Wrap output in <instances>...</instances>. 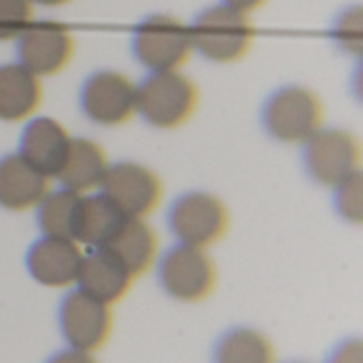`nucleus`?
I'll return each instance as SVG.
<instances>
[{"mask_svg":"<svg viewBox=\"0 0 363 363\" xmlns=\"http://www.w3.org/2000/svg\"><path fill=\"white\" fill-rule=\"evenodd\" d=\"M157 281L170 298L196 304L213 296L217 287V264L206 249L177 242L160 257Z\"/></svg>","mask_w":363,"mask_h":363,"instance_id":"nucleus-8","label":"nucleus"},{"mask_svg":"<svg viewBox=\"0 0 363 363\" xmlns=\"http://www.w3.org/2000/svg\"><path fill=\"white\" fill-rule=\"evenodd\" d=\"M17 62L36 77H55L68 68L77 53L70 28L53 19H34L17 38Z\"/></svg>","mask_w":363,"mask_h":363,"instance_id":"nucleus-10","label":"nucleus"},{"mask_svg":"<svg viewBox=\"0 0 363 363\" xmlns=\"http://www.w3.org/2000/svg\"><path fill=\"white\" fill-rule=\"evenodd\" d=\"M34 6H47V9H55V6H66L74 0H32Z\"/></svg>","mask_w":363,"mask_h":363,"instance_id":"nucleus-28","label":"nucleus"},{"mask_svg":"<svg viewBox=\"0 0 363 363\" xmlns=\"http://www.w3.org/2000/svg\"><path fill=\"white\" fill-rule=\"evenodd\" d=\"M32 0H0V40H15L36 17Z\"/></svg>","mask_w":363,"mask_h":363,"instance_id":"nucleus-24","label":"nucleus"},{"mask_svg":"<svg viewBox=\"0 0 363 363\" xmlns=\"http://www.w3.org/2000/svg\"><path fill=\"white\" fill-rule=\"evenodd\" d=\"M85 251L70 238L40 236L26 255L30 277L49 289H68L77 285Z\"/></svg>","mask_w":363,"mask_h":363,"instance_id":"nucleus-12","label":"nucleus"},{"mask_svg":"<svg viewBox=\"0 0 363 363\" xmlns=\"http://www.w3.org/2000/svg\"><path fill=\"white\" fill-rule=\"evenodd\" d=\"M136 96V115L157 130L187 125L200 106V87L183 70L149 72L138 83Z\"/></svg>","mask_w":363,"mask_h":363,"instance_id":"nucleus-2","label":"nucleus"},{"mask_svg":"<svg viewBox=\"0 0 363 363\" xmlns=\"http://www.w3.org/2000/svg\"><path fill=\"white\" fill-rule=\"evenodd\" d=\"M325 363H363V342L359 338H349L340 342Z\"/></svg>","mask_w":363,"mask_h":363,"instance_id":"nucleus-25","label":"nucleus"},{"mask_svg":"<svg viewBox=\"0 0 363 363\" xmlns=\"http://www.w3.org/2000/svg\"><path fill=\"white\" fill-rule=\"evenodd\" d=\"M262 125L277 143L304 145L325 125V104L313 87L283 85L266 98Z\"/></svg>","mask_w":363,"mask_h":363,"instance_id":"nucleus-3","label":"nucleus"},{"mask_svg":"<svg viewBox=\"0 0 363 363\" xmlns=\"http://www.w3.org/2000/svg\"><path fill=\"white\" fill-rule=\"evenodd\" d=\"M81 196L83 194H74L66 187H57V189L47 191V196L34 208L43 236L70 238L72 240V225H74V215H77V206H79Z\"/></svg>","mask_w":363,"mask_h":363,"instance_id":"nucleus-21","label":"nucleus"},{"mask_svg":"<svg viewBox=\"0 0 363 363\" xmlns=\"http://www.w3.org/2000/svg\"><path fill=\"white\" fill-rule=\"evenodd\" d=\"M294 363H304V362H294Z\"/></svg>","mask_w":363,"mask_h":363,"instance_id":"nucleus-29","label":"nucleus"},{"mask_svg":"<svg viewBox=\"0 0 363 363\" xmlns=\"http://www.w3.org/2000/svg\"><path fill=\"white\" fill-rule=\"evenodd\" d=\"M51 189V179L19 153L0 157V206L11 213L34 211Z\"/></svg>","mask_w":363,"mask_h":363,"instance_id":"nucleus-14","label":"nucleus"},{"mask_svg":"<svg viewBox=\"0 0 363 363\" xmlns=\"http://www.w3.org/2000/svg\"><path fill=\"white\" fill-rule=\"evenodd\" d=\"M213 359L215 363H277V351L259 330L234 328L217 340Z\"/></svg>","mask_w":363,"mask_h":363,"instance_id":"nucleus-20","label":"nucleus"},{"mask_svg":"<svg viewBox=\"0 0 363 363\" xmlns=\"http://www.w3.org/2000/svg\"><path fill=\"white\" fill-rule=\"evenodd\" d=\"M334 189V204L338 215L353 223V225H362L363 221V170L355 172L353 177L345 179L342 183H338Z\"/></svg>","mask_w":363,"mask_h":363,"instance_id":"nucleus-23","label":"nucleus"},{"mask_svg":"<svg viewBox=\"0 0 363 363\" xmlns=\"http://www.w3.org/2000/svg\"><path fill=\"white\" fill-rule=\"evenodd\" d=\"M330 36L334 45L351 55V57H362L363 53V6L362 4H351L345 6L332 21Z\"/></svg>","mask_w":363,"mask_h":363,"instance_id":"nucleus-22","label":"nucleus"},{"mask_svg":"<svg viewBox=\"0 0 363 363\" xmlns=\"http://www.w3.org/2000/svg\"><path fill=\"white\" fill-rule=\"evenodd\" d=\"M72 136L66 125L53 117H32L19 136L17 153L36 170L55 179L70 149Z\"/></svg>","mask_w":363,"mask_h":363,"instance_id":"nucleus-13","label":"nucleus"},{"mask_svg":"<svg viewBox=\"0 0 363 363\" xmlns=\"http://www.w3.org/2000/svg\"><path fill=\"white\" fill-rule=\"evenodd\" d=\"M189 34L194 53L215 64H236L249 55L257 32L251 15L219 2L194 17Z\"/></svg>","mask_w":363,"mask_h":363,"instance_id":"nucleus-1","label":"nucleus"},{"mask_svg":"<svg viewBox=\"0 0 363 363\" xmlns=\"http://www.w3.org/2000/svg\"><path fill=\"white\" fill-rule=\"evenodd\" d=\"M108 166L111 160L102 145L85 136H72L68 155L55 179L60 181V187L74 194H94L100 189Z\"/></svg>","mask_w":363,"mask_h":363,"instance_id":"nucleus-18","label":"nucleus"},{"mask_svg":"<svg viewBox=\"0 0 363 363\" xmlns=\"http://www.w3.org/2000/svg\"><path fill=\"white\" fill-rule=\"evenodd\" d=\"M123 219L125 217L100 191L83 194L74 215L72 240L83 249H100L108 242Z\"/></svg>","mask_w":363,"mask_h":363,"instance_id":"nucleus-19","label":"nucleus"},{"mask_svg":"<svg viewBox=\"0 0 363 363\" xmlns=\"http://www.w3.org/2000/svg\"><path fill=\"white\" fill-rule=\"evenodd\" d=\"M302 147L306 174L323 187H336L355 172H362V143L347 128L323 125Z\"/></svg>","mask_w":363,"mask_h":363,"instance_id":"nucleus-6","label":"nucleus"},{"mask_svg":"<svg viewBox=\"0 0 363 363\" xmlns=\"http://www.w3.org/2000/svg\"><path fill=\"white\" fill-rule=\"evenodd\" d=\"M45 98L43 79L19 62L0 64V121L19 123L36 115Z\"/></svg>","mask_w":363,"mask_h":363,"instance_id":"nucleus-17","label":"nucleus"},{"mask_svg":"<svg viewBox=\"0 0 363 363\" xmlns=\"http://www.w3.org/2000/svg\"><path fill=\"white\" fill-rule=\"evenodd\" d=\"M232 225L228 204L202 189L181 194L168 211V228L179 245L208 249L221 242Z\"/></svg>","mask_w":363,"mask_h":363,"instance_id":"nucleus-5","label":"nucleus"},{"mask_svg":"<svg viewBox=\"0 0 363 363\" xmlns=\"http://www.w3.org/2000/svg\"><path fill=\"white\" fill-rule=\"evenodd\" d=\"M47 363H98V359L94 357V353H85L68 347L66 351H60L53 357H49Z\"/></svg>","mask_w":363,"mask_h":363,"instance_id":"nucleus-26","label":"nucleus"},{"mask_svg":"<svg viewBox=\"0 0 363 363\" xmlns=\"http://www.w3.org/2000/svg\"><path fill=\"white\" fill-rule=\"evenodd\" d=\"M132 51L149 72L181 70L194 55L189 23L170 13L147 15L134 28Z\"/></svg>","mask_w":363,"mask_h":363,"instance_id":"nucleus-4","label":"nucleus"},{"mask_svg":"<svg viewBox=\"0 0 363 363\" xmlns=\"http://www.w3.org/2000/svg\"><path fill=\"white\" fill-rule=\"evenodd\" d=\"M138 83L119 70H96L81 87V111L98 125L119 128L136 117Z\"/></svg>","mask_w":363,"mask_h":363,"instance_id":"nucleus-9","label":"nucleus"},{"mask_svg":"<svg viewBox=\"0 0 363 363\" xmlns=\"http://www.w3.org/2000/svg\"><path fill=\"white\" fill-rule=\"evenodd\" d=\"M123 217L147 219L164 200L162 177L140 162H115L98 189Z\"/></svg>","mask_w":363,"mask_h":363,"instance_id":"nucleus-7","label":"nucleus"},{"mask_svg":"<svg viewBox=\"0 0 363 363\" xmlns=\"http://www.w3.org/2000/svg\"><path fill=\"white\" fill-rule=\"evenodd\" d=\"M270 0H221V4L225 6H232L240 13H247V15H253L255 11L264 9Z\"/></svg>","mask_w":363,"mask_h":363,"instance_id":"nucleus-27","label":"nucleus"},{"mask_svg":"<svg viewBox=\"0 0 363 363\" xmlns=\"http://www.w3.org/2000/svg\"><path fill=\"white\" fill-rule=\"evenodd\" d=\"M57 323L70 349L96 353L111 340L113 311L111 306L74 289L62 300Z\"/></svg>","mask_w":363,"mask_h":363,"instance_id":"nucleus-11","label":"nucleus"},{"mask_svg":"<svg viewBox=\"0 0 363 363\" xmlns=\"http://www.w3.org/2000/svg\"><path fill=\"white\" fill-rule=\"evenodd\" d=\"M100 249H106L111 255L119 259V264L134 277L147 274L160 255V238L155 230L147 223V219H130L125 217L108 242Z\"/></svg>","mask_w":363,"mask_h":363,"instance_id":"nucleus-16","label":"nucleus"},{"mask_svg":"<svg viewBox=\"0 0 363 363\" xmlns=\"http://www.w3.org/2000/svg\"><path fill=\"white\" fill-rule=\"evenodd\" d=\"M132 283L134 277L119 264L115 255H111L106 249H91L83 257L74 287L94 300L113 306L128 296Z\"/></svg>","mask_w":363,"mask_h":363,"instance_id":"nucleus-15","label":"nucleus"}]
</instances>
